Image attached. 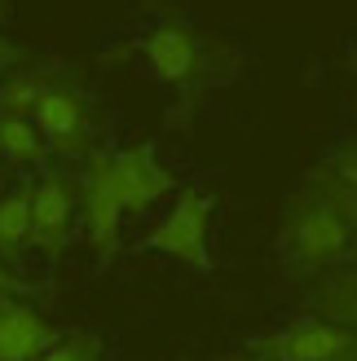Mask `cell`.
Returning <instances> with one entry per match:
<instances>
[{"instance_id": "6da1fadb", "label": "cell", "mask_w": 357, "mask_h": 361, "mask_svg": "<svg viewBox=\"0 0 357 361\" xmlns=\"http://www.w3.org/2000/svg\"><path fill=\"white\" fill-rule=\"evenodd\" d=\"M282 260L296 278H327L353 256V229L344 216L340 185L331 176H313L282 207V233H278Z\"/></svg>"}, {"instance_id": "7a4b0ae2", "label": "cell", "mask_w": 357, "mask_h": 361, "mask_svg": "<svg viewBox=\"0 0 357 361\" xmlns=\"http://www.w3.org/2000/svg\"><path fill=\"white\" fill-rule=\"evenodd\" d=\"M31 123L49 141V154H58V159H84L88 154L93 119H88V102L80 93V84L71 80L66 71H49V80L40 88V102H35V111H31Z\"/></svg>"}, {"instance_id": "3957f363", "label": "cell", "mask_w": 357, "mask_h": 361, "mask_svg": "<svg viewBox=\"0 0 357 361\" xmlns=\"http://www.w3.org/2000/svg\"><path fill=\"white\" fill-rule=\"evenodd\" d=\"M75 216H80V180L49 168L40 180H31V247L44 256H62L66 243L75 238Z\"/></svg>"}, {"instance_id": "277c9868", "label": "cell", "mask_w": 357, "mask_h": 361, "mask_svg": "<svg viewBox=\"0 0 357 361\" xmlns=\"http://www.w3.org/2000/svg\"><path fill=\"white\" fill-rule=\"evenodd\" d=\"M80 212H84V238L102 260L119 251V190H115V154L111 150H88V164L80 176Z\"/></svg>"}, {"instance_id": "5b68a950", "label": "cell", "mask_w": 357, "mask_h": 361, "mask_svg": "<svg viewBox=\"0 0 357 361\" xmlns=\"http://www.w3.org/2000/svg\"><path fill=\"white\" fill-rule=\"evenodd\" d=\"M207 225H212V198L199 190H181L176 203L168 207V216L146 233V247L159 251V256L186 260L194 269H207Z\"/></svg>"}, {"instance_id": "8992f818", "label": "cell", "mask_w": 357, "mask_h": 361, "mask_svg": "<svg viewBox=\"0 0 357 361\" xmlns=\"http://www.w3.org/2000/svg\"><path fill=\"white\" fill-rule=\"evenodd\" d=\"M252 353L274 357V361H357V331L309 317V322H296L287 331L260 335L252 344Z\"/></svg>"}, {"instance_id": "52a82bcc", "label": "cell", "mask_w": 357, "mask_h": 361, "mask_svg": "<svg viewBox=\"0 0 357 361\" xmlns=\"http://www.w3.org/2000/svg\"><path fill=\"white\" fill-rule=\"evenodd\" d=\"M53 344H58V331L27 300H0V361H40Z\"/></svg>"}, {"instance_id": "ba28073f", "label": "cell", "mask_w": 357, "mask_h": 361, "mask_svg": "<svg viewBox=\"0 0 357 361\" xmlns=\"http://www.w3.org/2000/svg\"><path fill=\"white\" fill-rule=\"evenodd\" d=\"M172 185H176L172 172L155 159L150 146H133V150L115 154V190H119L123 212H146L155 198H164Z\"/></svg>"}, {"instance_id": "9c48e42d", "label": "cell", "mask_w": 357, "mask_h": 361, "mask_svg": "<svg viewBox=\"0 0 357 361\" xmlns=\"http://www.w3.org/2000/svg\"><path fill=\"white\" fill-rule=\"evenodd\" d=\"M141 53H146L150 71L164 84H190L194 71H199V40L176 23L155 27L146 40H141Z\"/></svg>"}, {"instance_id": "30bf717a", "label": "cell", "mask_w": 357, "mask_h": 361, "mask_svg": "<svg viewBox=\"0 0 357 361\" xmlns=\"http://www.w3.org/2000/svg\"><path fill=\"white\" fill-rule=\"evenodd\" d=\"M305 309L317 322H335V326H353L357 331V260L331 269V274L309 291Z\"/></svg>"}, {"instance_id": "8fae6325", "label": "cell", "mask_w": 357, "mask_h": 361, "mask_svg": "<svg viewBox=\"0 0 357 361\" xmlns=\"http://www.w3.org/2000/svg\"><path fill=\"white\" fill-rule=\"evenodd\" d=\"M0 150H5V164L35 168L49 159V141L40 137V128L27 115H0Z\"/></svg>"}, {"instance_id": "7c38bea8", "label": "cell", "mask_w": 357, "mask_h": 361, "mask_svg": "<svg viewBox=\"0 0 357 361\" xmlns=\"http://www.w3.org/2000/svg\"><path fill=\"white\" fill-rule=\"evenodd\" d=\"M31 243V185L0 194V260Z\"/></svg>"}, {"instance_id": "4fadbf2b", "label": "cell", "mask_w": 357, "mask_h": 361, "mask_svg": "<svg viewBox=\"0 0 357 361\" xmlns=\"http://www.w3.org/2000/svg\"><path fill=\"white\" fill-rule=\"evenodd\" d=\"M44 80H49V66L44 71H9V75L0 80V115H27L31 119Z\"/></svg>"}, {"instance_id": "5bb4252c", "label": "cell", "mask_w": 357, "mask_h": 361, "mask_svg": "<svg viewBox=\"0 0 357 361\" xmlns=\"http://www.w3.org/2000/svg\"><path fill=\"white\" fill-rule=\"evenodd\" d=\"M40 361H102V339L97 335H66V339H58Z\"/></svg>"}, {"instance_id": "9a60e30c", "label": "cell", "mask_w": 357, "mask_h": 361, "mask_svg": "<svg viewBox=\"0 0 357 361\" xmlns=\"http://www.w3.org/2000/svg\"><path fill=\"white\" fill-rule=\"evenodd\" d=\"M335 185H344V190H353L357 194V137H349L340 150H335V159H331V172H327Z\"/></svg>"}, {"instance_id": "2e32d148", "label": "cell", "mask_w": 357, "mask_h": 361, "mask_svg": "<svg viewBox=\"0 0 357 361\" xmlns=\"http://www.w3.org/2000/svg\"><path fill=\"white\" fill-rule=\"evenodd\" d=\"M340 198H344V216H349V229H353V260H357V194L340 185Z\"/></svg>"}, {"instance_id": "e0dca14e", "label": "cell", "mask_w": 357, "mask_h": 361, "mask_svg": "<svg viewBox=\"0 0 357 361\" xmlns=\"http://www.w3.org/2000/svg\"><path fill=\"white\" fill-rule=\"evenodd\" d=\"M13 291H18V282H13V274L5 269V260H0V300H5V295H13Z\"/></svg>"}, {"instance_id": "ac0fdd59", "label": "cell", "mask_w": 357, "mask_h": 361, "mask_svg": "<svg viewBox=\"0 0 357 361\" xmlns=\"http://www.w3.org/2000/svg\"><path fill=\"white\" fill-rule=\"evenodd\" d=\"M9 66H13V44L5 40V35H0V75H5Z\"/></svg>"}, {"instance_id": "d6986e66", "label": "cell", "mask_w": 357, "mask_h": 361, "mask_svg": "<svg viewBox=\"0 0 357 361\" xmlns=\"http://www.w3.org/2000/svg\"><path fill=\"white\" fill-rule=\"evenodd\" d=\"M238 361H274V357H238Z\"/></svg>"}, {"instance_id": "ffe728a7", "label": "cell", "mask_w": 357, "mask_h": 361, "mask_svg": "<svg viewBox=\"0 0 357 361\" xmlns=\"http://www.w3.org/2000/svg\"><path fill=\"white\" fill-rule=\"evenodd\" d=\"M0 164H5V150H0Z\"/></svg>"}]
</instances>
